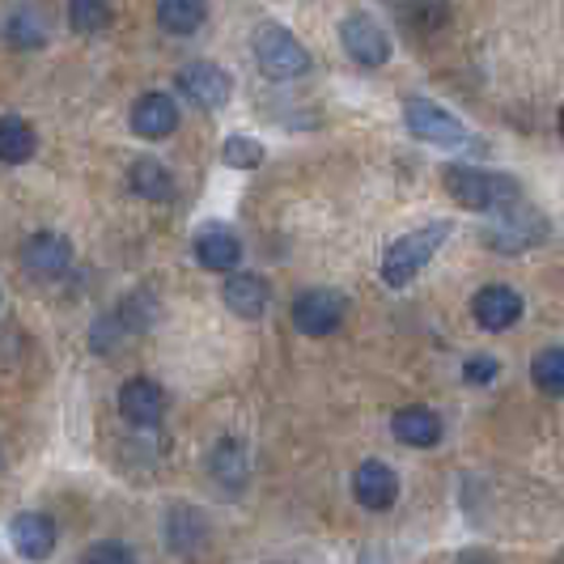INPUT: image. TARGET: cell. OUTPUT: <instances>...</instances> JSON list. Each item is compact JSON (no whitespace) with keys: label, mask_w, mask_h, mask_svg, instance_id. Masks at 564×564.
Masks as SVG:
<instances>
[{"label":"cell","mask_w":564,"mask_h":564,"mask_svg":"<svg viewBox=\"0 0 564 564\" xmlns=\"http://www.w3.org/2000/svg\"><path fill=\"white\" fill-rule=\"evenodd\" d=\"M451 229H454L451 221H433V226L412 229L399 242H391L387 254H382V281L391 284V289H403V284L416 281L424 263L442 251V242L451 238Z\"/></svg>","instance_id":"1"},{"label":"cell","mask_w":564,"mask_h":564,"mask_svg":"<svg viewBox=\"0 0 564 564\" xmlns=\"http://www.w3.org/2000/svg\"><path fill=\"white\" fill-rule=\"evenodd\" d=\"M543 238H547V217H543L527 196L509 199L506 208H497L492 229H484V242L501 254L531 251V247H539Z\"/></svg>","instance_id":"2"},{"label":"cell","mask_w":564,"mask_h":564,"mask_svg":"<svg viewBox=\"0 0 564 564\" xmlns=\"http://www.w3.org/2000/svg\"><path fill=\"white\" fill-rule=\"evenodd\" d=\"M446 192H451L463 208H471V213H497V208H506L509 199L522 196L518 178L492 174V170H476V166L446 170Z\"/></svg>","instance_id":"3"},{"label":"cell","mask_w":564,"mask_h":564,"mask_svg":"<svg viewBox=\"0 0 564 564\" xmlns=\"http://www.w3.org/2000/svg\"><path fill=\"white\" fill-rule=\"evenodd\" d=\"M254 59H259V73L272 77V82H293V77H306L311 73V52L297 43V34H289L276 22H263L251 39Z\"/></svg>","instance_id":"4"},{"label":"cell","mask_w":564,"mask_h":564,"mask_svg":"<svg viewBox=\"0 0 564 564\" xmlns=\"http://www.w3.org/2000/svg\"><path fill=\"white\" fill-rule=\"evenodd\" d=\"M403 123H408V132L416 141H429L437 144V149H463V144H471L467 123L458 115L446 111V107L429 102V98H408L403 102Z\"/></svg>","instance_id":"5"},{"label":"cell","mask_w":564,"mask_h":564,"mask_svg":"<svg viewBox=\"0 0 564 564\" xmlns=\"http://www.w3.org/2000/svg\"><path fill=\"white\" fill-rule=\"evenodd\" d=\"M344 314H348V297L339 289H306L293 302V323L306 336H332L344 323Z\"/></svg>","instance_id":"6"},{"label":"cell","mask_w":564,"mask_h":564,"mask_svg":"<svg viewBox=\"0 0 564 564\" xmlns=\"http://www.w3.org/2000/svg\"><path fill=\"white\" fill-rule=\"evenodd\" d=\"M339 43H344L348 56L357 59V64H366V68H378V64L391 59V39H387V30L378 26L369 13H348L339 22Z\"/></svg>","instance_id":"7"},{"label":"cell","mask_w":564,"mask_h":564,"mask_svg":"<svg viewBox=\"0 0 564 564\" xmlns=\"http://www.w3.org/2000/svg\"><path fill=\"white\" fill-rule=\"evenodd\" d=\"M178 94H187L204 111H221L229 102V94H234V77L226 68L208 64V59H196V64H187L178 73Z\"/></svg>","instance_id":"8"},{"label":"cell","mask_w":564,"mask_h":564,"mask_svg":"<svg viewBox=\"0 0 564 564\" xmlns=\"http://www.w3.org/2000/svg\"><path fill=\"white\" fill-rule=\"evenodd\" d=\"M119 416L128 424H137V429L162 424V416H166V391L158 382H149V378H128L119 387Z\"/></svg>","instance_id":"9"},{"label":"cell","mask_w":564,"mask_h":564,"mask_svg":"<svg viewBox=\"0 0 564 564\" xmlns=\"http://www.w3.org/2000/svg\"><path fill=\"white\" fill-rule=\"evenodd\" d=\"M471 318L484 332H509L522 318V293L509 289V284H484L471 297Z\"/></svg>","instance_id":"10"},{"label":"cell","mask_w":564,"mask_h":564,"mask_svg":"<svg viewBox=\"0 0 564 564\" xmlns=\"http://www.w3.org/2000/svg\"><path fill=\"white\" fill-rule=\"evenodd\" d=\"M68 263H73V247L59 234H34L26 247H22V268H26V276H34V281L64 276Z\"/></svg>","instance_id":"11"},{"label":"cell","mask_w":564,"mask_h":564,"mask_svg":"<svg viewBox=\"0 0 564 564\" xmlns=\"http://www.w3.org/2000/svg\"><path fill=\"white\" fill-rule=\"evenodd\" d=\"M9 539H13V547H18V556H26V561H43V556H52L56 552V522L47 518V513H18L13 522H9Z\"/></svg>","instance_id":"12"},{"label":"cell","mask_w":564,"mask_h":564,"mask_svg":"<svg viewBox=\"0 0 564 564\" xmlns=\"http://www.w3.org/2000/svg\"><path fill=\"white\" fill-rule=\"evenodd\" d=\"M352 492H357V501L366 509H391L399 497V476L395 467H387V463H378V458H369L357 467V476H352Z\"/></svg>","instance_id":"13"},{"label":"cell","mask_w":564,"mask_h":564,"mask_svg":"<svg viewBox=\"0 0 564 564\" xmlns=\"http://www.w3.org/2000/svg\"><path fill=\"white\" fill-rule=\"evenodd\" d=\"M174 128H178V107L170 94H144L132 107V132L144 141H166Z\"/></svg>","instance_id":"14"},{"label":"cell","mask_w":564,"mask_h":564,"mask_svg":"<svg viewBox=\"0 0 564 564\" xmlns=\"http://www.w3.org/2000/svg\"><path fill=\"white\" fill-rule=\"evenodd\" d=\"M391 433H395L403 446H412V451H433L446 429H442V416L433 408H403V412H395V421H391Z\"/></svg>","instance_id":"15"},{"label":"cell","mask_w":564,"mask_h":564,"mask_svg":"<svg viewBox=\"0 0 564 564\" xmlns=\"http://www.w3.org/2000/svg\"><path fill=\"white\" fill-rule=\"evenodd\" d=\"M221 297H226V306L238 318H259V314L268 311V302H272V289H268L263 276H254V272H238V276L226 281Z\"/></svg>","instance_id":"16"},{"label":"cell","mask_w":564,"mask_h":564,"mask_svg":"<svg viewBox=\"0 0 564 564\" xmlns=\"http://www.w3.org/2000/svg\"><path fill=\"white\" fill-rule=\"evenodd\" d=\"M196 259L208 272H234L242 263V242L221 226H208L196 238Z\"/></svg>","instance_id":"17"},{"label":"cell","mask_w":564,"mask_h":564,"mask_svg":"<svg viewBox=\"0 0 564 564\" xmlns=\"http://www.w3.org/2000/svg\"><path fill=\"white\" fill-rule=\"evenodd\" d=\"M128 187H132V196L153 199V204L174 199V178L158 158H137V166L128 170Z\"/></svg>","instance_id":"18"},{"label":"cell","mask_w":564,"mask_h":564,"mask_svg":"<svg viewBox=\"0 0 564 564\" xmlns=\"http://www.w3.org/2000/svg\"><path fill=\"white\" fill-rule=\"evenodd\" d=\"M158 22L166 34H196L208 22V4L204 0H158Z\"/></svg>","instance_id":"19"},{"label":"cell","mask_w":564,"mask_h":564,"mask_svg":"<svg viewBox=\"0 0 564 564\" xmlns=\"http://www.w3.org/2000/svg\"><path fill=\"white\" fill-rule=\"evenodd\" d=\"M34 158V128L18 115H0V162L22 166Z\"/></svg>","instance_id":"20"},{"label":"cell","mask_w":564,"mask_h":564,"mask_svg":"<svg viewBox=\"0 0 564 564\" xmlns=\"http://www.w3.org/2000/svg\"><path fill=\"white\" fill-rule=\"evenodd\" d=\"M399 22L412 34H437L442 26H451V0H408L399 9Z\"/></svg>","instance_id":"21"},{"label":"cell","mask_w":564,"mask_h":564,"mask_svg":"<svg viewBox=\"0 0 564 564\" xmlns=\"http://www.w3.org/2000/svg\"><path fill=\"white\" fill-rule=\"evenodd\" d=\"M213 480L221 484V488H229V492H238L242 484H247V451H242V442H234V437H226L217 451H213Z\"/></svg>","instance_id":"22"},{"label":"cell","mask_w":564,"mask_h":564,"mask_svg":"<svg viewBox=\"0 0 564 564\" xmlns=\"http://www.w3.org/2000/svg\"><path fill=\"white\" fill-rule=\"evenodd\" d=\"M531 378L547 399L564 395V348H543L531 361Z\"/></svg>","instance_id":"23"},{"label":"cell","mask_w":564,"mask_h":564,"mask_svg":"<svg viewBox=\"0 0 564 564\" xmlns=\"http://www.w3.org/2000/svg\"><path fill=\"white\" fill-rule=\"evenodd\" d=\"M9 43H13V47H43V43H47L43 13H34V9H18V13H13V22H9Z\"/></svg>","instance_id":"24"},{"label":"cell","mask_w":564,"mask_h":564,"mask_svg":"<svg viewBox=\"0 0 564 564\" xmlns=\"http://www.w3.org/2000/svg\"><path fill=\"white\" fill-rule=\"evenodd\" d=\"M68 18L82 34H98L111 26V4L107 0H68Z\"/></svg>","instance_id":"25"},{"label":"cell","mask_w":564,"mask_h":564,"mask_svg":"<svg viewBox=\"0 0 564 564\" xmlns=\"http://www.w3.org/2000/svg\"><path fill=\"white\" fill-rule=\"evenodd\" d=\"M221 158H226L234 170H254L263 162V144L251 141V137H229L226 149H221Z\"/></svg>","instance_id":"26"},{"label":"cell","mask_w":564,"mask_h":564,"mask_svg":"<svg viewBox=\"0 0 564 564\" xmlns=\"http://www.w3.org/2000/svg\"><path fill=\"white\" fill-rule=\"evenodd\" d=\"M497 373H501V361H497V357H484V352L467 357V366H463V378H467L471 387H488V382H497Z\"/></svg>","instance_id":"27"},{"label":"cell","mask_w":564,"mask_h":564,"mask_svg":"<svg viewBox=\"0 0 564 564\" xmlns=\"http://www.w3.org/2000/svg\"><path fill=\"white\" fill-rule=\"evenodd\" d=\"M85 561H137V552L132 547H123V543H94L89 552H85Z\"/></svg>","instance_id":"28"},{"label":"cell","mask_w":564,"mask_h":564,"mask_svg":"<svg viewBox=\"0 0 564 564\" xmlns=\"http://www.w3.org/2000/svg\"><path fill=\"white\" fill-rule=\"evenodd\" d=\"M561 141H564V107H561Z\"/></svg>","instance_id":"29"}]
</instances>
